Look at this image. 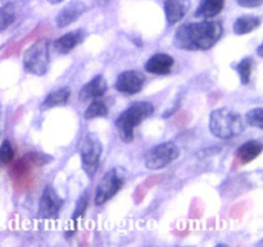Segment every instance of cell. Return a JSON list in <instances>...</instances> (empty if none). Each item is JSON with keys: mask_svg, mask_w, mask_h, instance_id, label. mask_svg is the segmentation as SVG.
I'll return each mask as SVG.
<instances>
[{"mask_svg": "<svg viewBox=\"0 0 263 247\" xmlns=\"http://www.w3.org/2000/svg\"><path fill=\"white\" fill-rule=\"evenodd\" d=\"M102 143L94 134H86L80 142L79 152L81 156L82 166L89 177H92L97 172L100 156H102Z\"/></svg>", "mask_w": 263, "mask_h": 247, "instance_id": "6", "label": "cell"}, {"mask_svg": "<svg viewBox=\"0 0 263 247\" xmlns=\"http://www.w3.org/2000/svg\"><path fill=\"white\" fill-rule=\"evenodd\" d=\"M144 82H145V76L140 71L127 69V71H123L118 75L115 86L122 94L133 95L141 92Z\"/></svg>", "mask_w": 263, "mask_h": 247, "instance_id": "10", "label": "cell"}, {"mask_svg": "<svg viewBox=\"0 0 263 247\" xmlns=\"http://www.w3.org/2000/svg\"><path fill=\"white\" fill-rule=\"evenodd\" d=\"M108 115V105L105 102L100 98H95L92 102L90 103L89 107L85 110V118L86 120H91V118L97 117H107Z\"/></svg>", "mask_w": 263, "mask_h": 247, "instance_id": "21", "label": "cell"}, {"mask_svg": "<svg viewBox=\"0 0 263 247\" xmlns=\"http://www.w3.org/2000/svg\"><path fill=\"white\" fill-rule=\"evenodd\" d=\"M125 172L121 167H113L103 175L95 192V205L102 206L117 195L125 184Z\"/></svg>", "mask_w": 263, "mask_h": 247, "instance_id": "5", "label": "cell"}, {"mask_svg": "<svg viewBox=\"0 0 263 247\" xmlns=\"http://www.w3.org/2000/svg\"><path fill=\"white\" fill-rule=\"evenodd\" d=\"M253 59L252 58H244L243 61L239 62L238 66L235 67V69L238 71L239 76H240L241 84L248 85L249 81H251L252 76V68H253Z\"/></svg>", "mask_w": 263, "mask_h": 247, "instance_id": "23", "label": "cell"}, {"mask_svg": "<svg viewBox=\"0 0 263 247\" xmlns=\"http://www.w3.org/2000/svg\"><path fill=\"white\" fill-rule=\"evenodd\" d=\"M15 20V8L12 3L0 7V32L9 27Z\"/></svg>", "mask_w": 263, "mask_h": 247, "instance_id": "22", "label": "cell"}, {"mask_svg": "<svg viewBox=\"0 0 263 247\" xmlns=\"http://www.w3.org/2000/svg\"><path fill=\"white\" fill-rule=\"evenodd\" d=\"M14 158V148L9 140H4L0 146V166L9 165Z\"/></svg>", "mask_w": 263, "mask_h": 247, "instance_id": "24", "label": "cell"}, {"mask_svg": "<svg viewBox=\"0 0 263 247\" xmlns=\"http://www.w3.org/2000/svg\"><path fill=\"white\" fill-rule=\"evenodd\" d=\"M159 182H161V178L157 177V175H156V177L149 178V179L146 180L145 183H144V185H145L146 188H152L154 184H157V183H159Z\"/></svg>", "mask_w": 263, "mask_h": 247, "instance_id": "30", "label": "cell"}, {"mask_svg": "<svg viewBox=\"0 0 263 247\" xmlns=\"http://www.w3.org/2000/svg\"><path fill=\"white\" fill-rule=\"evenodd\" d=\"M175 59L166 53H157L152 56L145 63V71L153 75H167L174 67Z\"/></svg>", "mask_w": 263, "mask_h": 247, "instance_id": "14", "label": "cell"}, {"mask_svg": "<svg viewBox=\"0 0 263 247\" xmlns=\"http://www.w3.org/2000/svg\"><path fill=\"white\" fill-rule=\"evenodd\" d=\"M225 8V0H200L195 17L198 18H213L220 14Z\"/></svg>", "mask_w": 263, "mask_h": 247, "instance_id": "17", "label": "cell"}, {"mask_svg": "<svg viewBox=\"0 0 263 247\" xmlns=\"http://www.w3.org/2000/svg\"><path fill=\"white\" fill-rule=\"evenodd\" d=\"M63 0H48V3H50V4H59V3H62Z\"/></svg>", "mask_w": 263, "mask_h": 247, "instance_id": "31", "label": "cell"}, {"mask_svg": "<svg viewBox=\"0 0 263 247\" xmlns=\"http://www.w3.org/2000/svg\"><path fill=\"white\" fill-rule=\"evenodd\" d=\"M261 25V18L253 14H246L239 17L234 23V32L236 35H247Z\"/></svg>", "mask_w": 263, "mask_h": 247, "instance_id": "19", "label": "cell"}, {"mask_svg": "<svg viewBox=\"0 0 263 247\" xmlns=\"http://www.w3.org/2000/svg\"><path fill=\"white\" fill-rule=\"evenodd\" d=\"M87 7L80 0H73L72 3H69L68 5L63 8V9L59 12V14L57 15V26L59 28H64L67 26H69L71 23L76 22L85 12H86Z\"/></svg>", "mask_w": 263, "mask_h": 247, "instance_id": "11", "label": "cell"}, {"mask_svg": "<svg viewBox=\"0 0 263 247\" xmlns=\"http://www.w3.org/2000/svg\"><path fill=\"white\" fill-rule=\"evenodd\" d=\"M87 206H89V192H84L81 195V197L79 198L76 203V207H74L73 214H72V226L69 231L66 232V237H71L72 234L76 232V226H77V220L80 218H82L86 211Z\"/></svg>", "mask_w": 263, "mask_h": 247, "instance_id": "20", "label": "cell"}, {"mask_svg": "<svg viewBox=\"0 0 263 247\" xmlns=\"http://www.w3.org/2000/svg\"><path fill=\"white\" fill-rule=\"evenodd\" d=\"M180 148L174 142H164L153 147L145 154V166L149 170H159L168 166L170 164L179 158Z\"/></svg>", "mask_w": 263, "mask_h": 247, "instance_id": "7", "label": "cell"}, {"mask_svg": "<svg viewBox=\"0 0 263 247\" xmlns=\"http://www.w3.org/2000/svg\"><path fill=\"white\" fill-rule=\"evenodd\" d=\"M85 39V31L82 28L79 30H73L68 33H64L61 38L57 39L54 41V49L58 51L59 54H68L76 48L77 45L84 41Z\"/></svg>", "mask_w": 263, "mask_h": 247, "instance_id": "13", "label": "cell"}, {"mask_svg": "<svg viewBox=\"0 0 263 247\" xmlns=\"http://www.w3.org/2000/svg\"><path fill=\"white\" fill-rule=\"evenodd\" d=\"M25 157L33 165V166H43V165L51 161V157L49 156V154L40 153V152H30V153L25 154Z\"/></svg>", "mask_w": 263, "mask_h": 247, "instance_id": "26", "label": "cell"}, {"mask_svg": "<svg viewBox=\"0 0 263 247\" xmlns=\"http://www.w3.org/2000/svg\"><path fill=\"white\" fill-rule=\"evenodd\" d=\"M190 7V0H166L164 14L170 26L176 25L185 17Z\"/></svg>", "mask_w": 263, "mask_h": 247, "instance_id": "15", "label": "cell"}, {"mask_svg": "<svg viewBox=\"0 0 263 247\" xmlns=\"http://www.w3.org/2000/svg\"><path fill=\"white\" fill-rule=\"evenodd\" d=\"M189 120L190 117L189 115H187V112H181L176 116V118H175V123H176L177 126H185L189 122Z\"/></svg>", "mask_w": 263, "mask_h": 247, "instance_id": "29", "label": "cell"}, {"mask_svg": "<svg viewBox=\"0 0 263 247\" xmlns=\"http://www.w3.org/2000/svg\"><path fill=\"white\" fill-rule=\"evenodd\" d=\"M0 50H2V46H0Z\"/></svg>", "mask_w": 263, "mask_h": 247, "instance_id": "33", "label": "cell"}, {"mask_svg": "<svg viewBox=\"0 0 263 247\" xmlns=\"http://www.w3.org/2000/svg\"><path fill=\"white\" fill-rule=\"evenodd\" d=\"M33 167L35 166L25 156L13 164L12 169H10V177H12L15 189L20 190V192H25L32 185Z\"/></svg>", "mask_w": 263, "mask_h": 247, "instance_id": "9", "label": "cell"}, {"mask_svg": "<svg viewBox=\"0 0 263 247\" xmlns=\"http://www.w3.org/2000/svg\"><path fill=\"white\" fill-rule=\"evenodd\" d=\"M64 201L55 192L53 185H46L39 201V215L45 220H55L61 214Z\"/></svg>", "mask_w": 263, "mask_h": 247, "instance_id": "8", "label": "cell"}, {"mask_svg": "<svg viewBox=\"0 0 263 247\" xmlns=\"http://www.w3.org/2000/svg\"><path fill=\"white\" fill-rule=\"evenodd\" d=\"M210 131L220 139H231L244 131L243 117L230 108H218L210 116Z\"/></svg>", "mask_w": 263, "mask_h": 247, "instance_id": "3", "label": "cell"}, {"mask_svg": "<svg viewBox=\"0 0 263 247\" xmlns=\"http://www.w3.org/2000/svg\"><path fill=\"white\" fill-rule=\"evenodd\" d=\"M262 143L258 140H248L236 151V158L240 164H249L262 153Z\"/></svg>", "mask_w": 263, "mask_h": 247, "instance_id": "16", "label": "cell"}, {"mask_svg": "<svg viewBox=\"0 0 263 247\" xmlns=\"http://www.w3.org/2000/svg\"><path fill=\"white\" fill-rule=\"evenodd\" d=\"M257 53H258V56H259V57H262V56H263V53H262V45H259V46H258V50H257Z\"/></svg>", "mask_w": 263, "mask_h": 247, "instance_id": "32", "label": "cell"}, {"mask_svg": "<svg viewBox=\"0 0 263 247\" xmlns=\"http://www.w3.org/2000/svg\"><path fill=\"white\" fill-rule=\"evenodd\" d=\"M146 190H148V188L144 184L139 185V187L136 188L135 193H134V201H135V203H140L141 201L144 200V197H145L146 195Z\"/></svg>", "mask_w": 263, "mask_h": 247, "instance_id": "27", "label": "cell"}, {"mask_svg": "<svg viewBox=\"0 0 263 247\" xmlns=\"http://www.w3.org/2000/svg\"><path fill=\"white\" fill-rule=\"evenodd\" d=\"M49 44L45 39L36 40L23 54V67L28 74L43 76L49 69Z\"/></svg>", "mask_w": 263, "mask_h": 247, "instance_id": "4", "label": "cell"}, {"mask_svg": "<svg viewBox=\"0 0 263 247\" xmlns=\"http://www.w3.org/2000/svg\"><path fill=\"white\" fill-rule=\"evenodd\" d=\"M223 35L221 21H202L185 23L177 28L174 45L184 50H208L216 45Z\"/></svg>", "mask_w": 263, "mask_h": 247, "instance_id": "1", "label": "cell"}, {"mask_svg": "<svg viewBox=\"0 0 263 247\" xmlns=\"http://www.w3.org/2000/svg\"><path fill=\"white\" fill-rule=\"evenodd\" d=\"M108 89L107 81L102 75H97L92 77L87 84L81 87L79 93V97L82 102H86L89 99H95V98H102Z\"/></svg>", "mask_w": 263, "mask_h": 247, "instance_id": "12", "label": "cell"}, {"mask_svg": "<svg viewBox=\"0 0 263 247\" xmlns=\"http://www.w3.org/2000/svg\"><path fill=\"white\" fill-rule=\"evenodd\" d=\"M238 4L244 8H257L262 4V0H238Z\"/></svg>", "mask_w": 263, "mask_h": 247, "instance_id": "28", "label": "cell"}, {"mask_svg": "<svg viewBox=\"0 0 263 247\" xmlns=\"http://www.w3.org/2000/svg\"><path fill=\"white\" fill-rule=\"evenodd\" d=\"M69 97H71V89L68 86L59 87V89H55L49 93L48 97L41 103V108L43 110H48V108L64 105L68 102Z\"/></svg>", "mask_w": 263, "mask_h": 247, "instance_id": "18", "label": "cell"}, {"mask_svg": "<svg viewBox=\"0 0 263 247\" xmlns=\"http://www.w3.org/2000/svg\"><path fill=\"white\" fill-rule=\"evenodd\" d=\"M247 122L251 126H256V128L263 129V110L262 108H253L249 111L246 116Z\"/></svg>", "mask_w": 263, "mask_h": 247, "instance_id": "25", "label": "cell"}, {"mask_svg": "<svg viewBox=\"0 0 263 247\" xmlns=\"http://www.w3.org/2000/svg\"><path fill=\"white\" fill-rule=\"evenodd\" d=\"M154 113V105L151 102H135L123 111L116 120L120 138L125 143H131L134 140V131L136 126L140 125L144 120L151 117Z\"/></svg>", "mask_w": 263, "mask_h": 247, "instance_id": "2", "label": "cell"}]
</instances>
